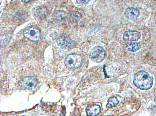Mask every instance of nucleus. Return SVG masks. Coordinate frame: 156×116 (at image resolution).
Returning <instances> with one entry per match:
<instances>
[{
	"instance_id": "f257e3e1",
	"label": "nucleus",
	"mask_w": 156,
	"mask_h": 116,
	"mask_svg": "<svg viewBox=\"0 0 156 116\" xmlns=\"http://www.w3.org/2000/svg\"><path fill=\"white\" fill-rule=\"evenodd\" d=\"M153 81V77L147 72L140 71L134 75L133 83L137 87L142 90H148L152 86Z\"/></svg>"
},
{
	"instance_id": "f03ea898",
	"label": "nucleus",
	"mask_w": 156,
	"mask_h": 116,
	"mask_svg": "<svg viewBox=\"0 0 156 116\" xmlns=\"http://www.w3.org/2000/svg\"><path fill=\"white\" fill-rule=\"evenodd\" d=\"M83 59L81 56L76 54H68L66 58L65 63L69 68H76L82 64Z\"/></svg>"
},
{
	"instance_id": "7ed1b4c3",
	"label": "nucleus",
	"mask_w": 156,
	"mask_h": 116,
	"mask_svg": "<svg viewBox=\"0 0 156 116\" xmlns=\"http://www.w3.org/2000/svg\"><path fill=\"white\" fill-rule=\"evenodd\" d=\"M105 51L102 47L97 46L92 48L90 51L89 58L94 62L100 63L104 59Z\"/></svg>"
},
{
	"instance_id": "20e7f679",
	"label": "nucleus",
	"mask_w": 156,
	"mask_h": 116,
	"mask_svg": "<svg viewBox=\"0 0 156 116\" xmlns=\"http://www.w3.org/2000/svg\"><path fill=\"white\" fill-rule=\"evenodd\" d=\"M37 83V80L34 77L26 76L22 78L19 81L20 88L23 89H30L34 88Z\"/></svg>"
},
{
	"instance_id": "39448f33",
	"label": "nucleus",
	"mask_w": 156,
	"mask_h": 116,
	"mask_svg": "<svg viewBox=\"0 0 156 116\" xmlns=\"http://www.w3.org/2000/svg\"><path fill=\"white\" fill-rule=\"evenodd\" d=\"M23 34L25 37L33 41L38 40L41 36L40 30L34 26L25 29L23 31Z\"/></svg>"
},
{
	"instance_id": "423d86ee",
	"label": "nucleus",
	"mask_w": 156,
	"mask_h": 116,
	"mask_svg": "<svg viewBox=\"0 0 156 116\" xmlns=\"http://www.w3.org/2000/svg\"><path fill=\"white\" fill-rule=\"evenodd\" d=\"M57 43L60 47L66 49L70 48L73 44V41L67 34L64 33L58 39Z\"/></svg>"
},
{
	"instance_id": "0eeeda50",
	"label": "nucleus",
	"mask_w": 156,
	"mask_h": 116,
	"mask_svg": "<svg viewBox=\"0 0 156 116\" xmlns=\"http://www.w3.org/2000/svg\"><path fill=\"white\" fill-rule=\"evenodd\" d=\"M141 37L140 33L137 31H127L123 36V39L126 41H137Z\"/></svg>"
},
{
	"instance_id": "6e6552de",
	"label": "nucleus",
	"mask_w": 156,
	"mask_h": 116,
	"mask_svg": "<svg viewBox=\"0 0 156 116\" xmlns=\"http://www.w3.org/2000/svg\"><path fill=\"white\" fill-rule=\"evenodd\" d=\"M101 112L99 105L92 104L88 106L86 108V112L87 116H96L99 114Z\"/></svg>"
},
{
	"instance_id": "1a4fd4ad",
	"label": "nucleus",
	"mask_w": 156,
	"mask_h": 116,
	"mask_svg": "<svg viewBox=\"0 0 156 116\" xmlns=\"http://www.w3.org/2000/svg\"><path fill=\"white\" fill-rule=\"evenodd\" d=\"M125 14L128 19L135 20L136 19L140 14L138 9L134 7H129L126 10Z\"/></svg>"
},
{
	"instance_id": "9d476101",
	"label": "nucleus",
	"mask_w": 156,
	"mask_h": 116,
	"mask_svg": "<svg viewBox=\"0 0 156 116\" xmlns=\"http://www.w3.org/2000/svg\"><path fill=\"white\" fill-rule=\"evenodd\" d=\"M127 47L129 51L132 52H135L141 47L140 43L137 42H130L127 43Z\"/></svg>"
},
{
	"instance_id": "9b49d317",
	"label": "nucleus",
	"mask_w": 156,
	"mask_h": 116,
	"mask_svg": "<svg viewBox=\"0 0 156 116\" xmlns=\"http://www.w3.org/2000/svg\"><path fill=\"white\" fill-rule=\"evenodd\" d=\"M66 16L65 12L60 10H57L54 13L53 15V19L59 21L64 19Z\"/></svg>"
},
{
	"instance_id": "f8f14e48",
	"label": "nucleus",
	"mask_w": 156,
	"mask_h": 116,
	"mask_svg": "<svg viewBox=\"0 0 156 116\" xmlns=\"http://www.w3.org/2000/svg\"><path fill=\"white\" fill-rule=\"evenodd\" d=\"M47 11L44 8L37 6L34 8L33 10L34 14L38 16H42L46 14Z\"/></svg>"
},
{
	"instance_id": "ddd939ff",
	"label": "nucleus",
	"mask_w": 156,
	"mask_h": 116,
	"mask_svg": "<svg viewBox=\"0 0 156 116\" xmlns=\"http://www.w3.org/2000/svg\"><path fill=\"white\" fill-rule=\"evenodd\" d=\"M119 103L117 97L114 96L110 98L108 100L106 105L107 108H109L116 106Z\"/></svg>"
},
{
	"instance_id": "4468645a",
	"label": "nucleus",
	"mask_w": 156,
	"mask_h": 116,
	"mask_svg": "<svg viewBox=\"0 0 156 116\" xmlns=\"http://www.w3.org/2000/svg\"><path fill=\"white\" fill-rule=\"evenodd\" d=\"M82 17L81 13L78 11L73 12L70 15V19L72 22H76Z\"/></svg>"
},
{
	"instance_id": "2eb2a0df",
	"label": "nucleus",
	"mask_w": 156,
	"mask_h": 116,
	"mask_svg": "<svg viewBox=\"0 0 156 116\" xmlns=\"http://www.w3.org/2000/svg\"><path fill=\"white\" fill-rule=\"evenodd\" d=\"M91 0H76L78 4H86Z\"/></svg>"
},
{
	"instance_id": "dca6fc26",
	"label": "nucleus",
	"mask_w": 156,
	"mask_h": 116,
	"mask_svg": "<svg viewBox=\"0 0 156 116\" xmlns=\"http://www.w3.org/2000/svg\"><path fill=\"white\" fill-rule=\"evenodd\" d=\"M34 0H21L22 2L26 3L30 2Z\"/></svg>"
},
{
	"instance_id": "f3484780",
	"label": "nucleus",
	"mask_w": 156,
	"mask_h": 116,
	"mask_svg": "<svg viewBox=\"0 0 156 116\" xmlns=\"http://www.w3.org/2000/svg\"><path fill=\"white\" fill-rule=\"evenodd\" d=\"M154 100L156 102V90L154 92Z\"/></svg>"
}]
</instances>
